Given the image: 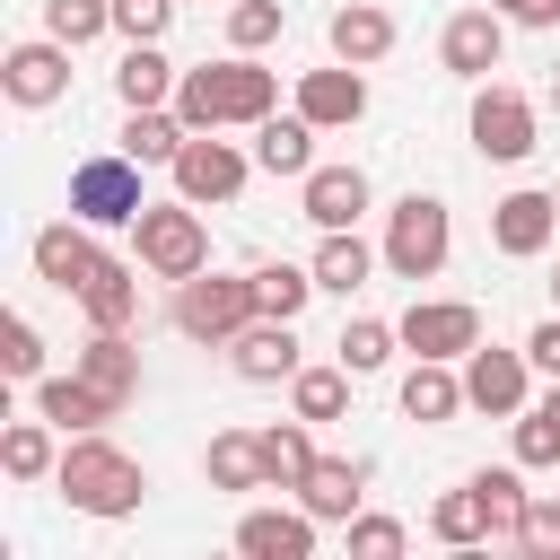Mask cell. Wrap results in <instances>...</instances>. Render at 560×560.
Returning <instances> with one entry per match:
<instances>
[{"instance_id":"1","label":"cell","mask_w":560,"mask_h":560,"mask_svg":"<svg viewBox=\"0 0 560 560\" xmlns=\"http://www.w3.org/2000/svg\"><path fill=\"white\" fill-rule=\"evenodd\" d=\"M175 114H184V131H228V122L254 131L262 114H280V79L254 52H228V61H201L175 79Z\"/></svg>"},{"instance_id":"2","label":"cell","mask_w":560,"mask_h":560,"mask_svg":"<svg viewBox=\"0 0 560 560\" xmlns=\"http://www.w3.org/2000/svg\"><path fill=\"white\" fill-rule=\"evenodd\" d=\"M52 490L79 508V516H131L140 499H149V464L140 455H122L105 429H88V438H70L61 446V464H52Z\"/></svg>"},{"instance_id":"3","label":"cell","mask_w":560,"mask_h":560,"mask_svg":"<svg viewBox=\"0 0 560 560\" xmlns=\"http://www.w3.org/2000/svg\"><path fill=\"white\" fill-rule=\"evenodd\" d=\"M131 262L149 271V280H192V271H210V228H201V201H149L140 219H131Z\"/></svg>"},{"instance_id":"4","label":"cell","mask_w":560,"mask_h":560,"mask_svg":"<svg viewBox=\"0 0 560 560\" xmlns=\"http://www.w3.org/2000/svg\"><path fill=\"white\" fill-rule=\"evenodd\" d=\"M254 315H262L254 271H245V280H228V271H192V280H175V332H184V341L228 350V341H236Z\"/></svg>"},{"instance_id":"5","label":"cell","mask_w":560,"mask_h":560,"mask_svg":"<svg viewBox=\"0 0 560 560\" xmlns=\"http://www.w3.org/2000/svg\"><path fill=\"white\" fill-rule=\"evenodd\" d=\"M446 245H455V219L438 192H402L385 210V271L394 280H438L446 271Z\"/></svg>"},{"instance_id":"6","label":"cell","mask_w":560,"mask_h":560,"mask_svg":"<svg viewBox=\"0 0 560 560\" xmlns=\"http://www.w3.org/2000/svg\"><path fill=\"white\" fill-rule=\"evenodd\" d=\"M464 131H472V149H481L490 166H525V158H534V140H542V114H534V96H525V88L481 79V88H472Z\"/></svg>"},{"instance_id":"7","label":"cell","mask_w":560,"mask_h":560,"mask_svg":"<svg viewBox=\"0 0 560 560\" xmlns=\"http://www.w3.org/2000/svg\"><path fill=\"white\" fill-rule=\"evenodd\" d=\"M140 158H122V149H105V158H79L70 166V219H88V228H131L140 210H149V192H140Z\"/></svg>"},{"instance_id":"8","label":"cell","mask_w":560,"mask_h":560,"mask_svg":"<svg viewBox=\"0 0 560 560\" xmlns=\"http://www.w3.org/2000/svg\"><path fill=\"white\" fill-rule=\"evenodd\" d=\"M175 192L184 201H201V210H219V201H236L245 192V175H254V149H236V140H219V131H192L184 149H175Z\"/></svg>"},{"instance_id":"9","label":"cell","mask_w":560,"mask_h":560,"mask_svg":"<svg viewBox=\"0 0 560 560\" xmlns=\"http://www.w3.org/2000/svg\"><path fill=\"white\" fill-rule=\"evenodd\" d=\"M464 402L490 411V420H516L534 402V359L525 350H499V341H472L464 350Z\"/></svg>"},{"instance_id":"10","label":"cell","mask_w":560,"mask_h":560,"mask_svg":"<svg viewBox=\"0 0 560 560\" xmlns=\"http://www.w3.org/2000/svg\"><path fill=\"white\" fill-rule=\"evenodd\" d=\"M0 96H9V105H26V114L61 105V96H70V44H61V35L9 44V52H0Z\"/></svg>"},{"instance_id":"11","label":"cell","mask_w":560,"mask_h":560,"mask_svg":"<svg viewBox=\"0 0 560 560\" xmlns=\"http://www.w3.org/2000/svg\"><path fill=\"white\" fill-rule=\"evenodd\" d=\"M394 332H402L411 359H464V350L481 341V306H472V298H411Z\"/></svg>"},{"instance_id":"12","label":"cell","mask_w":560,"mask_h":560,"mask_svg":"<svg viewBox=\"0 0 560 560\" xmlns=\"http://www.w3.org/2000/svg\"><path fill=\"white\" fill-rule=\"evenodd\" d=\"M105 228H88V219H52V228H35V280L44 289H61V298H79L96 271H105V245H96Z\"/></svg>"},{"instance_id":"13","label":"cell","mask_w":560,"mask_h":560,"mask_svg":"<svg viewBox=\"0 0 560 560\" xmlns=\"http://www.w3.org/2000/svg\"><path fill=\"white\" fill-rule=\"evenodd\" d=\"M551 236H560V192L525 184V192L490 201V245H499L508 262H534V254H551Z\"/></svg>"},{"instance_id":"14","label":"cell","mask_w":560,"mask_h":560,"mask_svg":"<svg viewBox=\"0 0 560 560\" xmlns=\"http://www.w3.org/2000/svg\"><path fill=\"white\" fill-rule=\"evenodd\" d=\"M438 61L481 88V79L508 61V18H499V9H455V18L438 26Z\"/></svg>"},{"instance_id":"15","label":"cell","mask_w":560,"mask_h":560,"mask_svg":"<svg viewBox=\"0 0 560 560\" xmlns=\"http://www.w3.org/2000/svg\"><path fill=\"white\" fill-rule=\"evenodd\" d=\"M298 114L315 131H350L368 114V70L359 61H324V70H298Z\"/></svg>"},{"instance_id":"16","label":"cell","mask_w":560,"mask_h":560,"mask_svg":"<svg viewBox=\"0 0 560 560\" xmlns=\"http://www.w3.org/2000/svg\"><path fill=\"white\" fill-rule=\"evenodd\" d=\"M368 201H376L368 166H306V175H298V210L315 219V236H324V228H359Z\"/></svg>"},{"instance_id":"17","label":"cell","mask_w":560,"mask_h":560,"mask_svg":"<svg viewBox=\"0 0 560 560\" xmlns=\"http://www.w3.org/2000/svg\"><path fill=\"white\" fill-rule=\"evenodd\" d=\"M228 368L245 376V385H289L306 359H298V324L289 315H254L236 341H228Z\"/></svg>"},{"instance_id":"18","label":"cell","mask_w":560,"mask_h":560,"mask_svg":"<svg viewBox=\"0 0 560 560\" xmlns=\"http://www.w3.org/2000/svg\"><path fill=\"white\" fill-rule=\"evenodd\" d=\"M298 508H306L315 525H350V516L368 508V455H315L306 481H298Z\"/></svg>"},{"instance_id":"19","label":"cell","mask_w":560,"mask_h":560,"mask_svg":"<svg viewBox=\"0 0 560 560\" xmlns=\"http://www.w3.org/2000/svg\"><path fill=\"white\" fill-rule=\"evenodd\" d=\"M315 516L306 508H245L236 516V551L245 560H315Z\"/></svg>"},{"instance_id":"20","label":"cell","mask_w":560,"mask_h":560,"mask_svg":"<svg viewBox=\"0 0 560 560\" xmlns=\"http://www.w3.org/2000/svg\"><path fill=\"white\" fill-rule=\"evenodd\" d=\"M324 44H332V61L376 70V61L394 52V9H385V0H341V9L324 18Z\"/></svg>"},{"instance_id":"21","label":"cell","mask_w":560,"mask_h":560,"mask_svg":"<svg viewBox=\"0 0 560 560\" xmlns=\"http://www.w3.org/2000/svg\"><path fill=\"white\" fill-rule=\"evenodd\" d=\"M70 368H79L96 394H114L122 411L140 402V341H131V332H96V324H88V341L70 350Z\"/></svg>"},{"instance_id":"22","label":"cell","mask_w":560,"mask_h":560,"mask_svg":"<svg viewBox=\"0 0 560 560\" xmlns=\"http://www.w3.org/2000/svg\"><path fill=\"white\" fill-rule=\"evenodd\" d=\"M455 411H472V402H464V359H411V376H402V420L446 429Z\"/></svg>"},{"instance_id":"23","label":"cell","mask_w":560,"mask_h":560,"mask_svg":"<svg viewBox=\"0 0 560 560\" xmlns=\"http://www.w3.org/2000/svg\"><path fill=\"white\" fill-rule=\"evenodd\" d=\"M35 411H44L61 438H88V429H105L122 402H114V394H96V385L70 368V376H35Z\"/></svg>"},{"instance_id":"24","label":"cell","mask_w":560,"mask_h":560,"mask_svg":"<svg viewBox=\"0 0 560 560\" xmlns=\"http://www.w3.org/2000/svg\"><path fill=\"white\" fill-rule=\"evenodd\" d=\"M376 262H385V245H368L359 228H324V245H315V289H324V298H350V289H368Z\"/></svg>"},{"instance_id":"25","label":"cell","mask_w":560,"mask_h":560,"mask_svg":"<svg viewBox=\"0 0 560 560\" xmlns=\"http://www.w3.org/2000/svg\"><path fill=\"white\" fill-rule=\"evenodd\" d=\"M79 315H88L96 332H131V315H140V262L105 254V271L79 289Z\"/></svg>"},{"instance_id":"26","label":"cell","mask_w":560,"mask_h":560,"mask_svg":"<svg viewBox=\"0 0 560 560\" xmlns=\"http://www.w3.org/2000/svg\"><path fill=\"white\" fill-rule=\"evenodd\" d=\"M175 61L158 52V44H122V61H114V96H122V114H140V105H175Z\"/></svg>"},{"instance_id":"27","label":"cell","mask_w":560,"mask_h":560,"mask_svg":"<svg viewBox=\"0 0 560 560\" xmlns=\"http://www.w3.org/2000/svg\"><path fill=\"white\" fill-rule=\"evenodd\" d=\"M254 166L298 184V175L315 166V122H306V114H262V122H254Z\"/></svg>"},{"instance_id":"28","label":"cell","mask_w":560,"mask_h":560,"mask_svg":"<svg viewBox=\"0 0 560 560\" xmlns=\"http://www.w3.org/2000/svg\"><path fill=\"white\" fill-rule=\"evenodd\" d=\"M52 438H61V429H52L44 411H35V420H9V429H0V472H9V481H52V464H61Z\"/></svg>"},{"instance_id":"29","label":"cell","mask_w":560,"mask_h":560,"mask_svg":"<svg viewBox=\"0 0 560 560\" xmlns=\"http://www.w3.org/2000/svg\"><path fill=\"white\" fill-rule=\"evenodd\" d=\"M201 472H210V490H271V481H262V438H254V429H219V438L201 446Z\"/></svg>"},{"instance_id":"30","label":"cell","mask_w":560,"mask_h":560,"mask_svg":"<svg viewBox=\"0 0 560 560\" xmlns=\"http://www.w3.org/2000/svg\"><path fill=\"white\" fill-rule=\"evenodd\" d=\"M429 534H438L446 551H490V542H499V534H490V508H481V490H472V481H464V490H438Z\"/></svg>"},{"instance_id":"31","label":"cell","mask_w":560,"mask_h":560,"mask_svg":"<svg viewBox=\"0 0 560 560\" xmlns=\"http://www.w3.org/2000/svg\"><path fill=\"white\" fill-rule=\"evenodd\" d=\"M184 140H192V131H184V114H175V105H140V114L122 122V140H114V149H122V158H140V166H175V149H184Z\"/></svg>"},{"instance_id":"32","label":"cell","mask_w":560,"mask_h":560,"mask_svg":"<svg viewBox=\"0 0 560 560\" xmlns=\"http://www.w3.org/2000/svg\"><path fill=\"white\" fill-rule=\"evenodd\" d=\"M254 438H262V481H271V490H298L306 464H315V420H271V429H254Z\"/></svg>"},{"instance_id":"33","label":"cell","mask_w":560,"mask_h":560,"mask_svg":"<svg viewBox=\"0 0 560 560\" xmlns=\"http://www.w3.org/2000/svg\"><path fill=\"white\" fill-rule=\"evenodd\" d=\"M350 385H359V376H350L341 359H332V368H298V376H289V411L324 429V420H341V411H350Z\"/></svg>"},{"instance_id":"34","label":"cell","mask_w":560,"mask_h":560,"mask_svg":"<svg viewBox=\"0 0 560 560\" xmlns=\"http://www.w3.org/2000/svg\"><path fill=\"white\" fill-rule=\"evenodd\" d=\"M472 490H481V508H490V534H499V542H516L525 499H534V490H525V464H481V472H472Z\"/></svg>"},{"instance_id":"35","label":"cell","mask_w":560,"mask_h":560,"mask_svg":"<svg viewBox=\"0 0 560 560\" xmlns=\"http://www.w3.org/2000/svg\"><path fill=\"white\" fill-rule=\"evenodd\" d=\"M394 350H402V332H394L385 315H350V324H341V341H332V359H341L350 376H376Z\"/></svg>"},{"instance_id":"36","label":"cell","mask_w":560,"mask_h":560,"mask_svg":"<svg viewBox=\"0 0 560 560\" xmlns=\"http://www.w3.org/2000/svg\"><path fill=\"white\" fill-rule=\"evenodd\" d=\"M254 298H262V315H306V298H315V262H254Z\"/></svg>"},{"instance_id":"37","label":"cell","mask_w":560,"mask_h":560,"mask_svg":"<svg viewBox=\"0 0 560 560\" xmlns=\"http://www.w3.org/2000/svg\"><path fill=\"white\" fill-rule=\"evenodd\" d=\"M44 35H61L79 52V44L114 35V0H44Z\"/></svg>"},{"instance_id":"38","label":"cell","mask_w":560,"mask_h":560,"mask_svg":"<svg viewBox=\"0 0 560 560\" xmlns=\"http://www.w3.org/2000/svg\"><path fill=\"white\" fill-rule=\"evenodd\" d=\"M280 26H289L280 0H228V52H262V44H280Z\"/></svg>"},{"instance_id":"39","label":"cell","mask_w":560,"mask_h":560,"mask_svg":"<svg viewBox=\"0 0 560 560\" xmlns=\"http://www.w3.org/2000/svg\"><path fill=\"white\" fill-rule=\"evenodd\" d=\"M0 376H18V385H35V376H44V332H35L26 315H9V324H0Z\"/></svg>"},{"instance_id":"40","label":"cell","mask_w":560,"mask_h":560,"mask_svg":"<svg viewBox=\"0 0 560 560\" xmlns=\"http://www.w3.org/2000/svg\"><path fill=\"white\" fill-rule=\"evenodd\" d=\"M341 542H350V560H402V542H411V534H402L394 516H368V508H359V516L341 525Z\"/></svg>"},{"instance_id":"41","label":"cell","mask_w":560,"mask_h":560,"mask_svg":"<svg viewBox=\"0 0 560 560\" xmlns=\"http://www.w3.org/2000/svg\"><path fill=\"white\" fill-rule=\"evenodd\" d=\"M516 464H525V472L560 464V420H551L542 402H525V411H516Z\"/></svg>"},{"instance_id":"42","label":"cell","mask_w":560,"mask_h":560,"mask_svg":"<svg viewBox=\"0 0 560 560\" xmlns=\"http://www.w3.org/2000/svg\"><path fill=\"white\" fill-rule=\"evenodd\" d=\"M175 9H184V0H114V35H122V44H158V35L175 26Z\"/></svg>"},{"instance_id":"43","label":"cell","mask_w":560,"mask_h":560,"mask_svg":"<svg viewBox=\"0 0 560 560\" xmlns=\"http://www.w3.org/2000/svg\"><path fill=\"white\" fill-rule=\"evenodd\" d=\"M516 551H534V560H560V490H551V499H525Z\"/></svg>"},{"instance_id":"44","label":"cell","mask_w":560,"mask_h":560,"mask_svg":"<svg viewBox=\"0 0 560 560\" xmlns=\"http://www.w3.org/2000/svg\"><path fill=\"white\" fill-rule=\"evenodd\" d=\"M525 359H534V376H560V306L525 332Z\"/></svg>"},{"instance_id":"45","label":"cell","mask_w":560,"mask_h":560,"mask_svg":"<svg viewBox=\"0 0 560 560\" xmlns=\"http://www.w3.org/2000/svg\"><path fill=\"white\" fill-rule=\"evenodd\" d=\"M508 26H560V0H490Z\"/></svg>"},{"instance_id":"46","label":"cell","mask_w":560,"mask_h":560,"mask_svg":"<svg viewBox=\"0 0 560 560\" xmlns=\"http://www.w3.org/2000/svg\"><path fill=\"white\" fill-rule=\"evenodd\" d=\"M542 411H551V420H560V376H551V394H542Z\"/></svg>"},{"instance_id":"47","label":"cell","mask_w":560,"mask_h":560,"mask_svg":"<svg viewBox=\"0 0 560 560\" xmlns=\"http://www.w3.org/2000/svg\"><path fill=\"white\" fill-rule=\"evenodd\" d=\"M551 114H560V70H551Z\"/></svg>"},{"instance_id":"48","label":"cell","mask_w":560,"mask_h":560,"mask_svg":"<svg viewBox=\"0 0 560 560\" xmlns=\"http://www.w3.org/2000/svg\"><path fill=\"white\" fill-rule=\"evenodd\" d=\"M551 306H560V271H551Z\"/></svg>"},{"instance_id":"49","label":"cell","mask_w":560,"mask_h":560,"mask_svg":"<svg viewBox=\"0 0 560 560\" xmlns=\"http://www.w3.org/2000/svg\"><path fill=\"white\" fill-rule=\"evenodd\" d=\"M551 192H560V184H551Z\"/></svg>"}]
</instances>
